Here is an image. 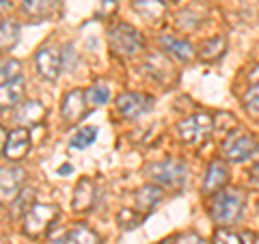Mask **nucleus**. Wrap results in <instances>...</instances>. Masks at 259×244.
Here are the masks:
<instances>
[{
    "label": "nucleus",
    "instance_id": "obj_28",
    "mask_svg": "<svg viewBox=\"0 0 259 244\" xmlns=\"http://www.w3.org/2000/svg\"><path fill=\"white\" fill-rule=\"evenodd\" d=\"M214 238H216V244H244V240H242V233H236V231L227 229V227L216 229Z\"/></svg>",
    "mask_w": 259,
    "mask_h": 244
},
{
    "label": "nucleus",
    "instance_id": "obj_34",
    "mask_svg": "<svg viewBox=\"0 0 259 244\" xmlns=\"http://www.w3.org/2000/svg\"><path fill=\"white\" fill-rule=\"evenodd\" d=\"M173 3H188V0H173Z\"/></svg>",
    "mask_w": 259,
    "mask_h": 244
},
{
    "label": "nucleus",
    "instance_id": "obj_33",
    "mask_svg": "<svg viewBox=\"0 0 259 244\" xmlns=\"http://www.w3.org/2000/svg\"><path fill=\"white\" fill-rule=\"evenodd\" d=\"M158 244H171V242H168V240H162V242H158Z\"/></svg>",
    "mask_w": 259,
    "mask_h": 244
},
{
    "label": "nucleus",
    "instance_id": "obj_6",
    "mask_svg": "<svg viewBox=\"0 0 259 244\" xmlns=\"http://www.w3.org/2000/svg\"><path fill=\"white\" fill-rule=\"evenodd\" d=\"M59 214V210L54 206H48V203H35V206H30V210L24 216V231L28 235H41L50 223L56 218Z\"/></svg>",
    "mask_w": 259,
    "mask_h": 244
},
{
    "label": "nucleus",
    "instance_id": "obj_31",
    "mask_svg": "<svg viewBox=\"0 0 259 244\" xmlns=\"http://www.w3.org/2000/svg\"><path fill=\"white\" fill-rule=\"evenodd\" d=\"M242 240H244V244H259V233L244 231V233H242Z\"/></svg>",
    "mask_w": 259,
    "mask_h": 244
},
{
    "label": "nucleus",
    "instance_id": "obj_15",
    "mask_svg": "<svg viewBox=\"0 0 259 244\" xmlns=\"http://www.w3.org/2000/svg\"><path fill=\"white\" fill-rule=\"evenodd\" d=\"M93 203H95V184H93V180H89V177H82L76 186L71 206H74L76 212H89V210L93 208Z\"/></svg>",
    "mask_w": 259,
    "mask_h": 244
},
{
    "label": "nucleus",
    "instance_id": "obj_11",
    "mask_svg": "<svg viewBox=\"0 0 259 244\" xmlns=\"http://www.w3.org/2000/svg\"><path fill=\"white\" fill-rule=\"evenodd\" d=\"M30 149V132L26 128H15L13 132H9V138H7V145H5V156L18 162L28 153Z\"/></svg>",
    "mask_w": 259,
    "mask_h": 244
},
{
    "label": "nucleus",
    "instance_id": "obj_8",
    "mask_svg": "<svg viewBox=\"0 0 259 244\" xmlns=\"http://www.w3.org/2000/svg\"><path fill=\"white\" fill-rule=\"evenodd\" d=\"M153 108V97L145 93H123L117 100V110L125 119H136Z\"/></svg>",
    "mask_w": 259,
    "mask_h": 244
},
{
    "label": "nucleus",
    "instance_id": "obj_18",
    "mask_svg": "<svg viewBox=\"0 0 259 244\" xmlns=\"http://www.w3.org/2000/svg\"><path fill=\"white\" fill-rule=\"evenodd\" d=\"M225 54H227V39L221 37V35H218V37H209L207 42H203V46H201V50H199L201 61H205V63L221 61Z\"/></svg>",
    "mask_w": 259,
    "mask_h": 244
},
{
    "label": "nucleus",
    "instance_id": "obj_29",
    "mask_svg": "<svg viewBox=\"0 0 259 244\" xmlns=\"http://www.w3.org/2000/svg\"><path fill=\"white\" fill-rule=\"evenodd\" d=\"M177 244H207L203 235H199V233H182V235H177Z\"/></svg>",
    "mask_w": 259,
    "mask_h": 244
},
{
    "label": "nucleus",
    "instance_id": "obj_1",
    "mask_svg": "<svg viewBox=\"0 0 259 244\" xmlns=\"http://www.w3.org/2000/svg\"><path fill=\"white\" fill-rule=\"evenodd\" d=\"M246 197L238 188L221 190L212 203V218L218 225H236L244 214Z\"/></svg>",
    "mask_w": 259,
    "mask_h": 244
},
{
    "label": "nucleus",
    "instance_id": "obj_23",
    "mask_svg": "<svg viewBox=\"0 0 259 244\" xmlns=\"http://www.w3.org/2000/svg\"><path fill=\"white\" fill-rule=\"evenodd\" d=\"M65 244H100V235L84 225H78L76 229L69 231V235L65 238Z\"/></svg>",
    "mask_w": 259,
    "mask_h": 244
},
{
    "label": "nucleus",
    "instance_id": "obj_17",
    "mask_svg": "<svg viewBox=\"0 0 259 244\" xmlns=\"http://www.w3.org/2000/svg\"><path fill=\"white\" fill-rule=\"evenodd\" d=\"M24 89H26L24 78L13 80V83L0 85V110L18 106V104L22 102V97H24Z\"/></svg>",
    "mask_w": 259,
    "mask_h": 244
},
{
    "label": "nucleus",
    "instance_id": "obj_14",
    "mask_svg": "<svg viewBox=\"0 0 259 244\" xmlns=\"http://www.w3.org/2000/svg\"><path fill=\"white\" fill-rule=\"evenodd\" d=\"M145 71H147L151 78H156L158 83H168V80L175 76L173 65L164 54H151L147 63H145Z\"/></svg>",
    "mask_w": 259,
    "mask_h": 244
},
{
    "label": "nucleus",
    "instance_id": "obj_12",
    "mask_svg": "<svg viewBox=\"0 0 259 244\" xmlns=\"http://www.w3.org/2000/svg\"><path fill=\"white\" fill-rule=\"evenodd\" d=\"M61 112H63V119L67 124H76L80 121L84 115H87V97L80 89H74L65 95L63 100V106H61Z\"/></svg>",
    "mask_w": 259,
    "mask_h": 244
},
{
    "label": "nucleus",
    "instance_id": "obj_25",
    "mask_svg": "<svg viewBox=\"0 0 259 244\" xmlns=\"http://www.w3.org/2000/svg\"><path fill=\"white\" fill-rule=\"evenodd\" d=\"M95 138H97V130L95 128H82V130H78V134L71 138L69 145L74 149H87L89 145L95 143Z\"/></svg>",
    "mask_w": 259,
    "mask_h": 244
},
{
    "label": "nucleus",
    "instance_id": "obj_10",
    "mask_svg": "<svg viewBox=\"0 0 259 244\" xmlns=\"http://www.w3.org/2000/svg\"><path fill=\"white\" fill-rule=\"evenodd\" d=\"M227 182H229V167L225 160H212L205 173V182H203V192L212 194V192H221Z\"/></svg>",
    "mask_w": 259,
    "mask_h": 244
},
{
    "label": "nucleus",
    "instance_id": "obj_7",
    "mask_svg": "<svg viewBox=\"0 0 259 244\" xmlns=\"http://www.w3.org/2000/svg\"><path fill=\"white\" fill-rule=\"evenodd\" d=\"M24 177H26V171L22 167H0V203H9L18 199Z\"/></svg>",
    "mask_w": 259,
    "mask_h": 244
},
{
    "label": "nucleus",
    "instance_id": "obj_19",
    "mask_svg": "<svg viewBox=\"0 0 259 244\" xmlns=\"http://www.w3.org/2000/svg\"><path fill=\"white\" fill-rule=\"evenodd\" d=\"M54 7H56V0H24L22 11L30 20H48L54 13Z\"/></svg>",
    "mask_w": 259,
    "mask_h": 244
},
{
    "label": "nucleus",
    "instance_id": "obj_21",
    "mask_svg": "<svg viewBox=\"0 0 259 244\" xmlns=\"http://www.w3.org/2000/svg\"><path fill=\"white\" fill-rule=\"evenodd\" d=\"M20 39V26L13 20H0V52H9Z\"/></svg>",
    "mask_w": 259,
    "mask_h": 244
},
{
    "label": "nucleus",
    "instance_id": "obj_26",
    "mask_svg": "<svg viewBox=\"0 0 259 244\" xmlns=\"http://www.w3.org/2000/svg\"><path fill=\"white\" fill-rule=\"evenodd\" d=\"M242 104H244V108L250 112V115L259 117V83L250 85V87L246 89L244 97H242Z\"/></svg>",
    "mask_w": 259,
    "mask_h": 244
},
{
    "label": "nucleus",
    "instance_id": "obj_13",
    "mask_svg": "<svg viewBox=\"0 0 259 244\" xmlns=\"http://www.w3.org/2000/svg\"><path fill=\"white\" fill-rule=\"evenodd\" d=\"M160 46L164 48V52L166 54H171L175 56L177 61H182V63H190L194 59V48L186 42V39H177L173 35H162L160 37Z\"/></svg>",
    "mask_w": 259,
    "mask_h": 244
},
{
    "label": "nucleus",
    "instance_id": "obj_5",
    "mask_svg": "<svg viewBox=\"0 0 259 244\" xmlns=\"http://www.w3.org/2000/svg\"><path fill=\"white\" fill-rule=\"evenodd\" d=\"M214 130V124H212V117L207 112H194V115L182 119L177 124V134L184 143L188 145H199L203 143L205 138L212 134Z\"/></svg>",
    "mask_w": 259,
    "mask_h": 244
},
{
    "label": "nucleus",
    "instance_id": "obj_20",
    "mask_svg": "<svg viewBox=\"0 0 259 244\" xmlns=\"http://www.w3.org/2000/svg\"><path fill=\"white\" fill-rule=\"evenodd\" d=\"M132 7L136 9V13L143 15L145 20L158 22L166 9V0H132Z\"/></svg>",
    "mask_w": 259,
    "mask_h": 244
},
{
    "label": "nucleus",
    "instance_id": "obj_27",
    "mask_svg": "<svg viewBox=\"0 0 259 244\" xmlns=\"http://www.w3.org/2000/svg\"><path fill=\"white\" fill-rule=\"evenodd\" d=\"M87 97V104L89 106H102V104H106L110 100V91L106 87H102V85H97V87H91L89 91L84 93Z\"/></svg>",
    "mask_w": 259,
    "mask_h": 244
},
{
    "label": "nucleus",
    "instance_id": "obj_9",
    "mask_svg": "<svg viewBox=\"0 0 259 244\" xmlns=\"http://www.w3.org/2000/svg\"><path fill=\"white\" fill-rule=\"evenodd\" d=\"M37 61V71L41 74L46 80H50V83H54L56 78H59L61 69H63V61H61V54L59 50H56L54 46H44L39 48V52L35 56Z\"/></svg>",
    "mask_w": 259,
    "mask_h": 244
},
{
    "label": "nucleus",
    "instance_id": "obj_32",
    "mask_svg": "<svg viewBox=\"0 0 259 244\" xmlns=\"http://www.w3.org/2000/svg\"><path fill=\"white\" fill-rule=\"evenodd\" d=\"M7 138H9V134H7V130L0 126V153H5V145H7Z\"/></svg>",
    "mask_w": 259,
    "mask_h": 244
},
{
    "label": "nucleus",
    "instance_id": "obj_24",
    "mask_svg": "<svg viewBox=\"0 0 259 244\" xmlns=\"http://www.w3.org/2000/svg\"><path fill=\"white\" fill-rule=\"evenodd\" d=\"M20 78H22V63L20 61L11 59L0 67V85L13 83V80H20Z\"/></svg>",
    "mask_w": 259,
    "mask_h": 244
},
{
    "label": "nucleus",
    "instance_id": "obj_16",
    "mask_svg": "<svg viewBox=\"0 0 259 244\" xmlns=\"http://www.w3.org/2000/svg\"><path fill=\"white\" fill-rule=\"evenodd\" d=\"M15 119H18V124H22L20 128L39 126V124H44V119H46V108H44V104L37 100L24 102L18 110V115H15Z\"/></svg>",
    "mask_w": 259,
    "mask_h": 244
},
{
    "label": "nucleus",
    "instance_id": "obj_2",
    "mask_svg": "<svg viewBox=\"0 0 259 244\" xmlns=\"http://www.w3.org/2000/svg\"><path fill=\"white\" fill-rule=\"evenodd\" d=\"M145 173L149 175V180H153L158 186H166V188H177V186H184L186 177H188V171L186 165L177 158H166L160 162H153L145 169Z\"/></svg>",
    "mask_w": 259,
    "mask_h": 244
},
{
    "label": "nucleus",
    "instance_id": "obj_30",
    "mask_svg": "<svg viewBox=\"0 0 259 244\" xmlns=\"http://www.w3.org/2000/svg\"><path fill=\"white\" fill-rule=\"evenodd\" d=\"M255 156H257V158H255L253 167H250V171H248V180H250V184L257 186V188H259V149H257Z\"/></svg>",
    "mask_w": 259,
    "mask_h": 244
},
{
    "label": "nucleus",
    "instance_id": "obj_4",
    "mask_svg": "<svg viewBox=\"0 0 259 244\" xmlns=\"http://www.w3.org/2000/svg\"><path fill=\"white\" fill-rule=\"evenodd\" d=\"M259 149V143L253 134L236 130L223 141V156L229 162H244L253 158Z\"/></svg>",
    "mask_w": 259,
    "mask_h": 244
},
{
    "label": "nucleus",
    "instance_id": "obj_3",
    "mask_svg": "<svg viewBox=\"0 0 259 244\" xmlns=\"http://www.w3.org/2000/svg\"><path fill=\"white\" fill-rule=\"evenodd\" d=\"M108 35H110V48L119 56H134L143 52L145 48L143 35L134 26H130V24H115Z\"/></svg>",
    "mask_w": 259,
    "mask_h": 244
},
{
    "label": "nucleus",
    "instance_id": "obj_22",
    "mask_svg": "<svg viewBox=\"0 0 259 244\" xmlns=\"http://www.w3.org/2000/svg\"><path fill=\"white\" fill-rule=\"evenodd\" d=\"M162 197V188L160 186H145L136 192V208L141 210V212H151L153 206L160 201Z\"/></svg>",
    "mask_w": 259,
    "mask_h": 244
}]
</instances>
